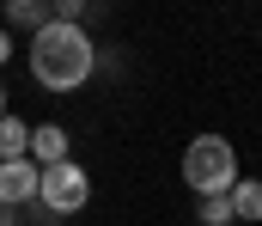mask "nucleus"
<instances>
[{"instance_id": "nucleus-1", "label": "nucleus", "mask_w": 262, "mask_h": 226, "mask_svg": "<svg viewBox=\"0 0 262 226\" xmlns=\"http://www.w3.org/2000/svg\"><path fill=\"white\" fill-rule=\"evenodd\" d=\"M31 79L43 86V92H73V86H85L92 68H98V43L79 31V25H61V18H49L37 37H31Z\"/></svg>"}, {"instance_id": "nucleus-2", "label": "nucleus", "mask_w": 262, "mask_h": 226, "mask_svg": "<svg viewBox=\"0 0 262 226\" xmlns=\"http://www.w3.org/2000/svg\"><path fill=\"white\" fill-rule=\"evenodd\" d=\"M183 183L195 196H226L238 183V147L226 135H195L183 147Z\"/></svg>"}, {"instance_id": "nucleus-3", "label": "nucleus", "mask_w": 262, "mask_h": 226, "mask_svg": "<svg viewBox=\"0 0 262 226\" xmlns=\"http://www.w3.org/2000/svg\"><path fill=\"white\" fill-rule=\"evenodd\" d=\"M37 202H43L49 214H79V208L92 202V177H85L73 159H61V165H49V171H43V183H37Z\"/></svg>"}, {"instance_id": "nucleus-4", "label": "nucleus", "mask_w": 262, "mask_h": 226, "mask_svg": "<svg viewBox=\"0 0 262 226\" xmlns=\"http://www.w3.org/2000/svg\"><path fill=\"white\" fill-rule=\"evenodd\" d=\"M37 183H43V171H37L31 159H12V165H0V208L37 202Z\"/></svg>"}, {"instance_id": "nucleus-5", "label": "nucleus", "mask_w": 262, "mask_h": 226, "mask_svg": "<svg viewBox=\"0 0 262 226\" xmlns=\"http://www.w3.org/2000/svg\"><path fill=\"white\" fill-rule=\"evenodd\" d=\"M61 159H67V129L61 122L31 129V165H37V171H49V165H61Z\"/></svg>"}, {"instance_id": "nucleus-6", "label": "nucleus", "mask_w": 262, "mask_h": 226, "mask_svg": "<svg viewBox=\"0 0 262 226\" xmlns=\"http://www.w3.org/2000/svg\"><path fill=\"white\" fill-rule=\"evenodd\" d=\"M226 202H232V220H262V177H238Z\"/></svg>"}, {"instance_id": "nucleus-7", "label": "nucleus", "mask_w": 262, "mask_h": 226, "mask_svg": "<svg viewBox=\"0 0 262 226\" xmlns=\"http://www.w3.org/2000/svg\"><path fill=\"white\" fill-rule=\"evenodd\" d=\"M12 159H31V129L18 116H0V165H12Z\"/></svg>"}, {"instance_id": "nucleus-8", "label": "nucleus", "mask_w": 262, "mask_h": 226, "mask_svg": "<svg viewBox=\"0 0 262 226\" xmlns=\"http://www.w3.org/2000/svg\"><path fill=\"white\" fill-rule=\"evenodd\" d=\"M49 18H55V12H49L43 0H6V25H31V37H37Z\"/></svg>"}, {"instance_id": "nucleus-9", "label": "nucleus", "mask_w": 262, "mask_h": 226, "mask_svg": "<svg viewBox=\"0 0 262 226\" xmlns=\"http://www.w3.org/2000/svg\"><path fill=\"white\" fill-rule=\"evenodd\" d=\"M195 220L201 226H226L232 220V202L226 196H195Z\"/></svg>"}, {"instance_id": "nucleus-10", "label": "nucleus", "mask_w": 262, "mask_h": 226, "mask_svg": "<svg viewBox=\"0 0 262 226\" xmlns=\"http://www.w3.org/2000/svg\"><path fill=\"white\" fill-rule=\"evenodd\" d=\"M6 61H12V37L0 31V68H6Z\"/></svg>"}, {"instance_id": "nucleus-11", "label": "nucleus", "mask_w": 262, "mask_h": 226, "mask_svg": "<svg viewBox=\"0 0 262 226\" xmlns=\"http://www.w3.org/2000/svg\"><path fill=\"white\" fill-rule=\"evenodd\" d=\"M0 226H12V208H0Z\"/></svg>"}, {"instance_id": "nucleus-12", "label": "nucleus", "mask_w": 262, "mask_h": 226, "mask_svg": "<svg viewBox=\"0 0 262 226\" xmlns=\"http://www.w3.org/2000/svg\"><path fill=\"white\" fill-rule=\"evenodd\" d=\"M0 116H6V92H0Z\"/></svg>"}]
</instances>
